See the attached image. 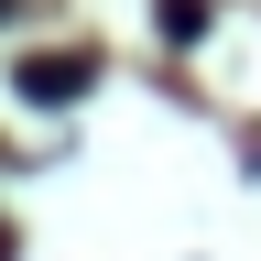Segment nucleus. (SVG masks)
Instances as JSON below:
<instances>
[{"label": "nucleus", "mask_w": 261, "mask_h": 261, "mask_svg": "<svg viewBox=\"0 0 261 261\" xmlns=\"http://www.w3.org/2000/svg\"><path fill=\"white\" fill-rule=\"evenodd\" d=\"M87 76H98L87 55H33V65H22V98H33V109H76Z\"/></svg>", "instance_id": "obj_1"}, {"label": "nucleus", "mask_w": 261, "mask_h": 261, "mask_svg": "<svg viewBox=\"0 0 261 261\" xmlns=\"http://www.w3.org/2000/svg\"><path fill=\"white\" fill-rule=\"evenodd\" d=\"M0 22H11V0H0Z\"/></svg>", "instance_id": "obj_4"}, {"label": "nucleus", "mask_w": 261, "mask_h": 261, "mask_svg": "<svg viewBox=\"0 0 261 261\" xmlns=\"http://www.w3.org/2000/svg\"><path fill=\"white\" fill-rule=\"evenodd\" d=\"M152 22L174 33V44H196V33H207V0H152Z\"/></svg>", "instance_id": "obj_2"}, {"label": "nucleus", "mask_w": 261, "mask_h": 261, "mask_svg": "<svg viewBox=\"0 0 261 261\" xmlns=\"http://www.w3.org/2000/svg\"><path fill=\"white\" fill-rule=\"evenodd\" d=\"M0 261H11V228H0Z\"/></svg>", "instance_id": "obj_3"}]
</instances>
